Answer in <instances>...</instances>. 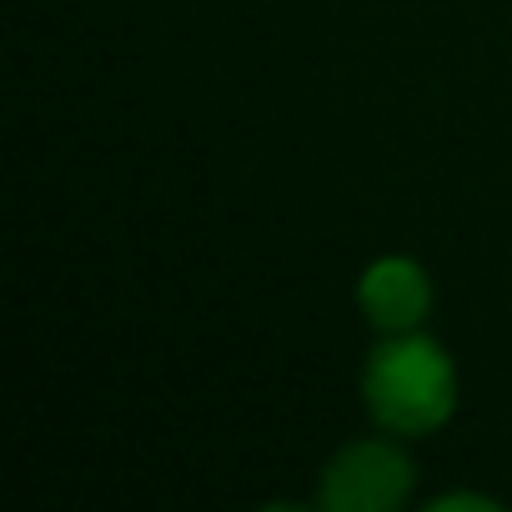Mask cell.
I'll return each mask as SVG.
<instances>
[{
  "label": "cell",
  "instance_id": "obj_4",
  "mask_svg": "<svg viewBox=\"0 0 512 512\" xmlns=\"http://www.w3.org/2000/svg\"><path fill=\"white\" fill-rule=\"evenodd\" d=\"M452 507H482V512H492L497 502H492V497H482V492H447V497H437V502H432V512H452Z\"/></svg>",
  "mask_w": 512,
  "mask_h": 512
},
{
  "label": "cell",
  "instance_id": "obj_2",
  "mask_svg": "<svg viewBox=\"0 0 512 512\" xmlns=\"http://www.w3.org/2000/svg\"><path fill=\"white\" fill-rule=\"evenodd\" d=\"M412 457L387 442V437H367V442H347L317 487V502L332 512H387L402 507L412 497Z\"/></svg>",
  "mask_w": 512,
  "mask_h": 512
},
{
  "label": "cell",
  "instance_id": "obj_3",
  "mask_svg": "<svg viewBox=\"0 0 512 512\" xmlns=\"http://www.w3.org/2000/svg\"><path fill=\"white\" fill-rule=\"evenodd\" d=\"M357 302H362V317L392 337V332H417L432 312V282L427 272L412 262V256H382L362 272V287H357Z\"/></svg>",
  "mask_w": 512,
  "mask_h": 512
},
{
  "label": "cell",
  "instance_id": "obj_1",
  "mask_svg": "<svg viewBox=\"0 0 512 512\" xmlns=\"http://www.w3.org/2000/svg\"><path fill=\"white\" fill-rule=\"evenodd\" d=\"M362 402L377 417V427L397 437H427L457 407L452 357L422 332H392L367 352Z\"/></svg>",
  "mask_w": 512,
  "mask_h": 512
}]
</instances>
